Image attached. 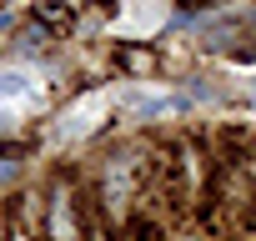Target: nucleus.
<instances>
[{
  "label": "nucleus",
  "instance_id": "f257e3e1",
  "mask_svg": "<svg viewBox=\"0 0 256 241\" xmlns=\"http://www.w3.org/2000/svg\"><path fill=\"white\" fill-rule=\"evenodd\" d=\"M96 116H100V96H86L76 110H66V136H86L96 126Z\"/></svg>",
  "mask_w": 256,
  "mask_h": 241
},
{
  "label": "nucleus",
  "instance_id": "f03ea898",
  "mask_svg": "<svg viewBox=\"0 0 256 241\" xmlns=\"http://www.w3.org/2000/svg\"><path fill=\"white\" fill-rule=\"evenodd\" d=\"M30 70H20V66H0V100H20V96H30Z\"/></svg>",
  "mask_w": 256,
  "mask_h": 241
},
{
  "label": "nucleus",
  "instance_id": "7ed1b4c3",
  "mask_svg": "<svg viewBox=\"0 0 256 241\" xmlns=\"http://www.w3.org/2000/svg\"><path fill=\"white\" fill-rule=\"evenodd\" d=\"M116 56H120V66H126V70H151V66H156V56H151V50H131V46H120Z\"/></svg>",
  "mask_w": 256,
  "mask_h": 241
},
{
  "label": "nucleus",
  "instance_id": "20e7f679",
  "mask_svg": "<svg viewBox=\"0 0 256 241\" xmlns=\"http://www.w3.org/2000/svg\"><path fill=\"white\" fill-rule=\"evenodd\" d=\"M0 181H16V161L10 156H0Z\"/></svg>",
  "mask_w": 256,
  "mask_h": 241
},
{
  "label": "nucleus",
  "instance_id": "39448f33",
  "mask_svg": "<svg viewBox=\"0 0 256 241\" xmlns=\"http://www.w3.org/2000/svg\"><path fill=\"white\" fill-rule=\"evenodd\" d=\"M251 96H256V76H251Z\"/></svg>",
  "mask_w": 256,
  "mask_h": 241
}]
</instances>
